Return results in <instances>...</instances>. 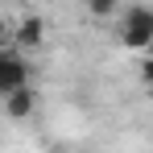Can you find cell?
Wrapping results in <instances>:
<instances>
[{
  "instance_id": "1",
  "label": "cell",
  "mask_w": 153,
  "mask_h": 153,
  "mask_svg": "<svg viewBox=\"0 0 153 153\" xmlns=\"http://www.w3.org/2000/svg\"><path fill=\"white\" fill-rule=\"evenodd\" d=\"M116 42L124 50H153V8L149 4H128L120 8Z\"/></svg>"
},
{
  "instance_id": "2",
  "label": "cell",
  "mask_w": 153,
  "mask_h": 153,
  "mask_svg": "<svg viewBox=\"0 0 153 153\" xmlns=\"http://www.w3.org/2000/svg\"><path fill=\"white\" fill-rule=\"evenodd\" d=\"M29 87V58L21 50H0V100Z\"/></svg>"
},
{
  "instance_id": "3",
  "label": "cell",
  "mask_w": 153,
  "mask_h": 153,
  "mask_svg": "<svg viewBox=\"0 0 153 153\" xmlns=\"http://www.w3.org/2000/svg\"><path fill=\"white\" fill-rule=\"evenodd\" d=\"M13 42H17V50H37V46L46 42V21H42L37 13H25V17L13 25Z\"/></svg>"
},
{
  "instance_id": "4",
  "label": "cell",
  "mask_w": 153,
  "mask_h": 153,
  "mask_svg": "<svg viewBox=\"0 0 153 153\" xmlns=\"http://www.w3.org/2000/svg\"><path fill=\"white\" fill-rule=\"evenodd\" d=\"M33 108H37V91H33V87H25V91H17V95H8V100H4L8 120H29V116H33Z\"/></svg>"
},
{
  "instance_id": "5",
  "label": "cell",
  "mask_w": 153,
  "mask_h": 153,
  "mask_svg": "<svg viewBox=\"0 0 153 153\" xmlns=\"http://www.w3.org/2000/svg\"><path fill=\"white\" fill-rule=\"evenodd\" d=\"M87 13H91V17H112V13H120V8H116V4H108V0H91V4H87Z\"/></svg>"
},
{
  "instance_id": "6",
  "label": "cell",
  "mask_w": 153,
  "mask_h": 153,
  "mask_svg": "<svg viewBox=\"0 0 153 153\" xmlns=\"http://www.w3.org/2000/svg\"><path fill=\"white\" fill-rule=\"evenodd\" d=\"M141 83H145V87H153V50L145 54V62H141Z\"/></svg>"
},
{
  "instance_id": "7",
  "label": "cell",
  "mask_w": 153,
  "mask_h": 153,
  "mask_svg": "<svg viewBox=\"0 0 153 153\" xmlns=\"http://www.w3.org/2000/svg\"><path fill=\"white\" fill-rule=\"evenodd\" d=\"M8 37H13V29H8V21H4V17H0V50H8V46H4V42H8Z\"/></svg>"
}]
</instances>
